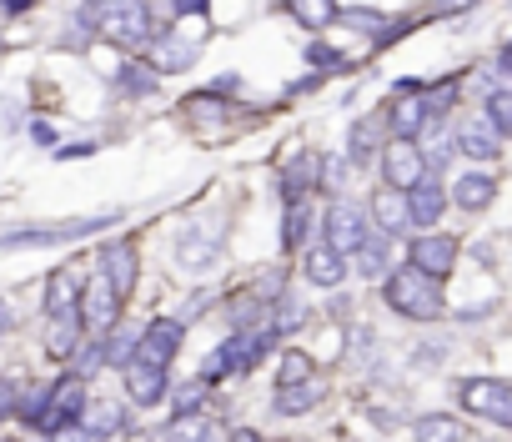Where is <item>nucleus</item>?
Wrapping results in <instances>:
<instances>
[{"instance_id":"obj_1","label":"nucleus","mask_w":512,"mask_h":442,"mask_svg":"<svg viewBox=\"0 0 512 442\" xmlns=\"http://www.w3.org/2000/svg\"><path fill=\"white\" fill-rule=\"evenodd\" d=\"M382 302H387L397 317L427 327V322L442 317V282H432V277H422V272H412V267L402 262V267H392V272L382 277Z\"/></svg>"},{"instance_id":"obj_2","label":"nucleus","mask_w":512,"mask_h":442,"mask_svg":"<svg viewBox=\"0 0 512 442\" xmlns=\"http://www.w3.org/2000/svg\"><path fill=\"white\" fill-rule=\"evenodd\" d=\"M277 347V337H272V327H256V332H231L206 362H201V372H196V382L201 387H216V382H226V377H241V372H251L256 362H262L267 352Z\"/></svg>"},{"instance_id":"obj_3","label":"nucleus","mask_w":512,"mask_h":442,"mask_svg":"<svg viewBox=\"0 0 512 442\" xmlns=\"http://www.w3.org/2000/svg\"><path fill=\"white\" fill-rule=\"evenodd\" d=\"M156 36V16L141 0H111L96 11V41H111L116 51H146Z\"/></svg>"},{"instance_id":"obj_4","label":"nucleus","mask_w":512,"mask_h":442,"mask_svg":"<svg viewBox=\"0 0 512 442\" xmlns=\"http://www.w3.org/2000/svg\"><path fill=\"white\" fill-rule=\"evenodd\" d=\"M111 227V216H81V221H36V227H16L0 237V252H26V247H61V242H81Z\"/></svg>"},{"instance_id":"obj_5","label":"nucleus","mask_w":512,"mask_h":442,"mask_svg":"<svg viewBox=\"0 0 512 442\" xmlns=\"http://www.w3.org/2000/svg\"><path fill=\"white\" fill-rule=\"evenodd\" d=\"M81 407H86V382H81V377H71V372H61V377L46 387L41 417H36L31 427H36V432H46V437H61L66 427H76Z\"/></svg>"},{"instance_id":"obj_6","label":"nucleus","mask_w":512,"mask_h":442,"mask_svg":"<svg viewBox=\"0 0 512 442\" xmlns=\"http://www.w3.org/2000/svg\"><path fill=\"white\" fill-rule=\"evenodd\" d=\"M457 402L472 417H487L492 427H507L512 422V387L502 377H462L457 382Z\"/></svg>"},{"instance_id":"obj_7","label":"nucleus","mask_w":512,"mask_h":442,"mask_svg":"<svg viewBox=\"0 0 512 442\" xmlns=\"http://www.w3.org/2000/svg\"><path fill=\"white\" fill-rule=\"evenodd\" d=\"M372 227H367V211L357 206V201H332L327 206V216H322V247L327 252H337L342 262L362 247V237H367Z\"/></svg>"},{"instance_id":"obj_8","label":"nucleus","mask_w":512,"mask_h":442,"mask_svg":"<svg viewBox=\"0 0 512 442\" xmlns=\"http://www.w3.org/2000/svg\"><path fill=\"white\" fill-rule=\"evenodd\" d=\"M186 342V322L181 317H161L151 327L136 332V347H131V362H151V367H166L171 372V357L181 352Z\"/></svg>"},{"instance_id":"obj_9","label":"nucleus","mask_w":512,"mask_h":442,"mask_svg":"<svg viewBox=\"0 0 512 442\" xmlns=\"http://www.w3.org/2000/svg\"><path fill=\"white\" fill-rule=\"evenodd\" d=\"M422 156H427V151H422L417 141H387L382 156H377V161H382V186L397 191V196L412 191V186L427 176V161H422Z\"/></svg>"},{"instance_id":"obj_10","label":"nucleus","mask_w":512,"mask_h":442,"mask_svg":"<svg viewBox=\"0 0 512 442\" xmlns=\"http://www.w3.org/2000/svg\"><path fill=\"white\" fill-rule=\"evenodd\" d=\"M407 267L432 277V282H447L452 267H457V237L447 232H422L417 242H407Z\"/></svg>"},{"instance_id":"obj_11","label":"nucleus","mask_w":512,"mask_h":442,"mask_svg":"<svg viewBox=\"0 0 512 442\" xmlns=\"http://www.w3.org/2000/svg\"><path fill=\"white\" fill-rule=\"evenodd\" d=\"M76 322H81V332L106 337L111 327H121V297H116V292H111L101 277H86L81 302H76Z\"/></svg>"},{"instance_id":"obj_12","label":"nucleus","mask_w":512,"mask_h":442,"mask_svg":"<svg viewBox=\"0 0 512 442\" xmlns=\"http://www.w3.org/2000/svg\"><path fill=\"white\" fill-rule=\"evenodd\" d=\"M221 237H226V216H211V221H191V227L181 232V267L191 272H206L211 262H221Z\"/></svg>"},{"instance_id":"obj_13","label":"nucleus","mask_w":512,"mask_h":442,"mask_svg":"<svg viewBox=\"0 0 512 442\" xmlns=\"http://www.w3.org/2000/svg\"><path fill=\"white\" fill-rule=\"evenodd\" d=\"M96 277L126 302L131 292H136V277H141V257H136V247L131 242H101L96 247Z\"/></svg>"},{"instance_id":"obj_14","label":"nucleus","mask_w":512,"mask_h":442,"mask_svg":"<svg viewBox=\"0 0 512 442\" xmlns=\"http://www.w3.org/2000/svg\"><path fill=\"white\" fill-rule=\"evenodd\" d=\"M407 227H417V232H437V221H442V211H447V186L437 181V176H422L412 191H407Z\"/></svg>"},{"instance_id":"obj_15","label":"nucleus","mask_w":512,"mask_h":442,"mask_svg":"<svg viewBox=\"0 0 512 442\" xmlns=\"http://www.w3.org/2000/svg\"><path fill=\"white\" fill-rule=\"evenodd\" d=\"M146 51H151V61H146V66H151L156 76H181V71H191V66H196V56H201V46H196V41H186L181 31H161V36H151V46H146Z\"/></svg>"},{"instance_id":"obj_16","label":"nucleus","mask_w":512,"mask_h":442,"mask_svg":"<svg viewBox=\"0 0 512 442\" xmlns=\"http://www.w3.org/2000/svg\"><path fill=\"white\" fill-rule=\"evenodd\" d=\"M317 186H322V156H292L277 171V191H282L287 206H307Z\"/></svg>"},{"instance_id":"obj_17","label":"nucleus","mask_w":512,"mask_h":442,"mask_svg":"<svg viewBox=\"0 0 512 442\" xmlns=\"http://www.w3.org/2000/svg\"><path fill=\"white\" fill-rule=\"evenodd\" d=\"M387 141H392V136H387V126H382V111L357 116L352 131H347V166H372V161L382 156Z\"/></svg>"},{"instance_id":"obj_18","label":"nucleus","mask_w":512,"mask_h":442,"mask_svg":"<svg viewBox=\"0 0 512 442\" xmlns=\"http://www.w3.org/2000/svg\"><path fill=\"white\" fill-rule=\"evenodd\" d=\"M497 201V176L492 171H462L452 186H447V206H462L467 216L487 211Z\"/></svg>"},{"instance_id":"obj_19","label":"nucleus","mask_w":512,"mask_h":442,"mask_svg":"<svg viewBox=\"0 0 512 442\" xmlns=\"http://www.w3.org/2000/svg\"><path fill=\"white\" fill-rule=\"evenodd\" d=\"M76 427L96 442V437H111V432H126V402H111V397H86Z\"/></svg>"},{"instance_id":"obj_20","label":"nucleus","mask_w":512,"mask_h":442,"mask_svg":"<svg viewBox=\"0 0 512 442\" xmlns=\"http://www.w3.org/2000/svg\"><path fill=\"white\" fill-rule=\"evenodd\" d=\"M121 377H126V397L136 402V407H151V402H161L166 397V367H151V362H126L121 367Z\"/></svg>"},{"instance_id":"obj_21","label":"nucleus","mask_w":512,"mask_h":442,"mask_svg":"<svg viewBox=\"0 0 512 442\" xmlns=\"http://www.w3.org/2000/svg\"><path fill=\"white\" fill-rule=\"evenodd\" d=\"M302 272H307V282L322 287V292H337V287L347 282V262H342L337 252H327L322 242H312V247L302 252Z\"/></svg>"},{"instance_id":"obj_22","label":"nucleus","mask_w":512,"mask_h":442,"mask_svg":"<svg viewBox=\"0 0 512 442\" xmlns=\"http://www.w3.org/2000/svg\"><path fill=\"white\" fill-rule=\"evenodd\" d=\"M81 287H86V272H81V267H61V272H51V282H46V317H66V312H76Z\"/></svg>"},{"instance_id":"obj_23","label":"nucleus","mask_w":512,"mask_h":442,"mask_svg":"<svg viewBox=\"0 0 512 442\" xmlns=\"http://www.w3.org/2000/svg\"><path fill=\"white\" fill-rule=\"evenodd\" d=\"M352 272H357V277H367V282H382V277L392 272V242H387V237H377V232H367V237H362V247L352 252Z\"/></svg>"},{"instance_id":"obj_24","label":"nucleus","mask_w":512,"mask_h":442,"mask_svg":"<svg viewBox=\"0 0 512 442\" xmlns=\"http://www.w3.org/2000/svg\"><path fill=\"white\" fill-rule=\"evenodd\" d=\"M452 146H457L467 161H497V156H502V141H497L482 121H462L457 136H452Z\"/></svg>"},{"instance_id":"obj_25","label":"nucleus","mask_w":512,"mask_h":442,"mask_svg":"<svg viewBox=\"0 0 512 442\" xmlns=\"http://www.w3.org/2000/svg\"><path fill=\"white\" fill-rule=\"evenodd\" d=\"M367 227H372L377 237H387V242L407 227V206H402V196H397V191H387V186H382V191L372 196V221H367Z\"/></svg>"},{"instance_id":"obj_26","label":"nucleus","mask_w":512,"mask_h":442,"mask_svg":"<svg viewBox=\"0 0 512 442\" xmlns=\"http://www.w3.org/2000/svg\"><path fill=\"white\" fill-rule=\"evenodd\" d=\"M81 322H76V312H66V317H51L46 322V352L56 357V362H71L76 357V347H81Z\"/></svg>"},{"instance_id":"obj_27","label":"nucleus","mask_w":512,"mask_h":442,"mask_svg":"<svg viewBox=\"0 0 512 442\" xmlns=\"http://www.w3.org/2000/svg\"><path fill=\"white\" fill-rule=\"evenodd\" d=\"M322 397H327V387H322V382L312 377V382H302V387H282L272 407H277L282 417H307V412H312V407H317Z\"/></svg>"},{"instance_id":"obj_28","label":"nucleus","mask_w":512,"mask_h":442,"mask_svg":"<svg viewBox=\"0 0 512 442\" xmlns=\"http://www.w3.org/2000/svg\"><path fill=\"white\" fill-rule=\"evenodd\" d=\"M282 247L287 252H307L312 247V201L307 206H287V216H282Z\"/></svg>"},{"instance_id":"obj_29","label":"nucleus","mask_w":512,"mask_h":442,"mask_svg":"<svg viewBox=\"0 0 512 442\" xmlns=\"http://www.w3.org/2000/svg\"><path fill=\"white\" fill-rule=\"evenodd\" d=\"M161 81H156V71L146 66V61H126L121 71H116V91L121 96H131V101H141V96H151Z\"/></svg>"},{"instance_id":"obj_30","label":"nucleus","mask_w":512,"mask_h":442,"mask_svg":"<svg viewBox=\"0 0 512 442\" xmlns=\"http://www.w3.org/2000/svg\"><path fill=\"white\" fill-rule=\"evenodd\" d=\"M412 437L417 442H462V422L447 417V412H432V417H417L412 422Z\"/></svg>"},{"instance_id":"obj_31","label":"nucleus","mask_w":512,"mask_h":442,"mask_svg":"<svg viewBox=\"0 0 512 442\" xmlns=\"http://www.w3.org/2000/svg\"><path fill=\"white\" fill-rule=\"evenodd\" d=\"M166 442H226V432L211 417H181L166 427Z\"/></svg>"},{"instance_id":"obj_32","label":"nucleus","mask_w":512,"mask_h":442,"mask_svg":"<svg viewBox=\"0 0 512 442\" xmlns=\"http://www.w3.org/2000/svg\"><path fill=\"white\" fill-rule=\"evenodd\" d=\"M482 126H487L497 141H507V131H512V86L487 91V116H482Z\"/></svg>"},{"instance_id":"obj_33","label":"nucleus","mask_w":512,"mask_h":442,"mask_svg":"<svg viewBox=\"0 0 512 442\" xmlns=\"http://www.w3.org/2000/svg\"><path fill=\"white\" fill-rule=\"evenodd\" d=\"M302 382H312V357L307 352H282V367H277V392L282 387H302Z\"/></svg>"},{"instance_id":"obj_34","label":"nucleus","mask_w":512,"mask_h":442,"mask_svg":"<svg viewBox=\"0 0 512 442\" xmlns=\"http://www.w3.org/2000/svg\"><path fill=\"white\" fill-rule=\"evenodd\" d=\"M131 347H136V332H131V327H111V332L101 337V362L126 367V362H131Z\"/></svg>"},{"instance_id":"obj_35","label":"nucleus","mask_w":512,"mask_h":442,"mask_svg":"<svg viewBox=\"0 0 512 442\" xmlns=\"http://www.w3.org/2000/svg\"><path fill=\"white\" fill-rule=\"evenodd\" d=\"M181 111H186V116H201V121H226V101H216L211 91H191V96L181 101Z\"/></svg>"},{"instance_id":"obj_36","label":"nucleus","mask_w":512,"mask_h":442,"mask_svg":"<svg viewBox=\"0 0 512 442\" xmlns=\"http://www.w3.org/2000/svg\"><path fill=\"white\" fill-rule=\"evenodd\" d=\"M307 61H312L317 71H342V66H352L347 51H337V46H327V41H307ZM317 71H312V76H317Z\"/></svg>"},{"instance_id":"obj_37","label":"nucleus","mask_w":512,"mask_h":442,"mask_svg":"<svg viewBox=\"0 0 512 442\" xmlns=\"http://www.w3.org/2000/svg\"><path fill=\"white\" fill-rule=\"evenodd\" d=\"M337 21H342V26H357V31H372V36H377V31L387 26V16H382V11H367V6H352V11H337Z\"/></svg>"},{"instance_id":"obj_38","label":"nucleus","mask_w":512,"mask_h":442,"mask_svg":"<svg viewBox=\"0 0 512 442\" xmlns=\"http://www.w3.org/2000/svg\"><path fill=\"white\" fill-rule=\"evenodd\" d=\"M201 397H206V387H201V382H186V387L176 392V422H181V417H201Z\"/></svg>"},{"instance_id":"obj_39","label":"nucleus","mask_w":512,"mask_h":442,"mask_svg":"<svg viewBox=\"0 0 512 442\" xmlns=\"http://www.w3.org/2000/svg\"><path fill=\"white\" fill-rule=\"evenodd\" d=\"M292 16L317 31V26H332V21H337V6H292Z\"/></svg>"},{"instance_id":"obj_40","label":"nucleus","mask_w":512,"mask_h":442,"mask_svg":"<svg viewBox=\"0 0 512 442\" xmlns=\"http://www.w3.org/2000/svg\"><path fill=\"white\" fill-rule=\"evenodd\" d=\"M16 402H21V382L16 377H0V422L16 417Z\"/></svg>"},{"instance_id":"obj_41","label":"nucleus","mask_w":512,"mask_h":442,"mask_svg":"<svg viewBox=\"0 0 512 442\" xmlns=\"http://www.w3.org/2000/svg\"><path fill=\"white\" fill-rule=\"evenodd\" d=\"M226 442H267V437H262V432H256V427H236V432H231Z\"/></svg>"},{"instance_id":"obj_42","label":"nucleus","mask_w":512,"mask_h":442,"mask_svg":"<svg viewBox=\"0 0 512 442\" xmlns=\"http://www.w3.org/2000/svg\"><path fill=\"white\" fill-rule=\"evenodd\" d=\"M91 151H96V141H76V146H66V151H61V156H66V161H71V156H91Z\"/></svg>"},{"instance_id":"obj_43","label":"nucleus","mask_w":512,"mask_h":442,"mask_svg":"<svg viewBox=\"0 0 512 442\" xmlns=\"http://www.w3.org/2000/svg\"><path fill=\"white\" fill-rule=\"evenodd\" d=\"M11 322H16V312H11L6 302H0V337H6V332H11Z\"/></svg>"},{"instance_id":"obj_44","label":"nucleus","mask_w":512,"mask_h":442,"mask_svg":"<svg viewBox=\"0 0 512 442\" xmlns=\"http://www.w3.org/2000/svg\"><path fill=\"white\" fill-rule=\"evenodd\" d=\"M61 442H91V437H86L81 427H66V432H61Z\"/></svg>"}]
</instances>
